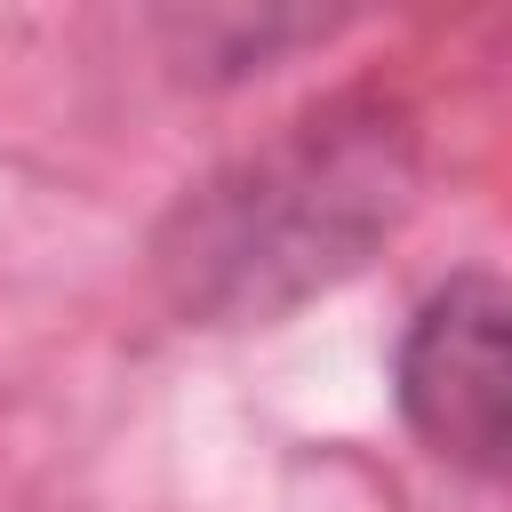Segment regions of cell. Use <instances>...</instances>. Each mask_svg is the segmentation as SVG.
Returning a JSON list of instances; mask_svg holds the SVG:
<instances>
[{
  "mask_svg": "<svg viewBox=\"0 0 512 512\" xmlns=\"http://www.w3.org/2000/svg\"><path fill=\"white\" fill-rule=\"evenodd\" d=\"M392 400L432 456L512 472V288L496 272H456L416 304L392 352Z\"/></svg>",
  "mask_w": 512,
  "mask_h": 512,
  "instance_id": "obj_2",
  "label": "cell"
},
{
  "mask_svg": "<svg viewBox=\"0 0 512 512\" xmlns=\"http://www.w3.org/2000/svg\"><path fill=\"white\" fill-rule=\"evenodd\" d=\"M416 208V128L384 96H328L224 160L152 240L176 312L240 328L360 272Z\"/></svg>",
  "mask_w": 512,
  "mask_h": 512,
  "instance_id": "obj_1",
  "label": "cell"
}]
</instances>
